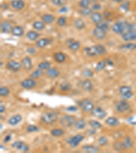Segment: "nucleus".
<instances>
[{
	"instance_id": "ea45409f",
	"label": "nucleus",
	"mask_w": 136,
	"mask_h": 153,
	"mask_svg": "<svg viewBox=\"0 0 136 153\" xmlns=\"http://www.w3.org/2000/svg\"><path fill=\"white\" fill-rule=\"evenodd\" d=\"M95 48L97 49V56H103V55H106L107 53V49L104 45L102 44H96Z\"/></svg>"
},
{
	"instance_id": "a878e982",
	"label": "nucleus",
	"mask_w": 136,
	"mask_h": 153,
	"mask_svg": "<svg viewBox=\"0 0 136 153\" xmlns=\"http://www.w3.org/2000/svg\"><path fill=\"white\" fill-rule=\"evenodd\" d=\"M11 34L15 37H22L25 34V30L21 26L15 25L13 27Z\"/></svg>"
},
{
	"instance_id": "9b49d317",
	"label": "nucleus",
	"mask_w": 136,
	"mask_h": 153,
	"mask_svg": "<svg viewBox=\"0 0 136 153\" xmlns=\"http://www.w3.org/2000/svg\"><path fill=\"white\" fill-rule=\"evenodd\" d=\"M52 37H42V38H39L36 42V46L38 48H44L46 46L50 45L52 44Z\"/></svg>"
},
{
	"instance_id": "338daca9",
	"label": "nucleus",
	"mask_w": 136,
	"mask_h": 153,
	"mask_svg": "<svg viewBox=\"0 0 136 153\" xmlns=\"http://www.w3.org/2000/svg\"><path fill=\"white\" fill-rule=\"evenodd\" d=\"M1 129H2V124L1 123Z\"/></svg>"
},
{
	"instance_id": "6e6d98bb",
	"label": "nucleus",
	"mask_w": 136,
	"mask_h": 153,
	"mask_svg": "<svg viewBox=\"0 0 136 153\" xmlns=\"http://www.w3.org/2000/svg\"><path fill=\"white\" fill-rule=\"evenodd\" d=\"M91 8L93 10V12H98L99 10H100L102 9V5L99 4H93Z\"/></svg>"
},
{
	"instance_id": "c9c22d12",
	"label": "nucleus",
	"mask_w": 136,
	"mask_h": 153,
	"mask_svg": "<svg viewBox=\"0 0 136 153\" xmlns=\"http://www.w3.org/2000/svg\"><path fill=\"white\" fill-rule=\"evenodd\" d=\"M59 88H60V90L62 92H68L72 90V85L69 83V82L65 81L60 84V85H59Z\"/></svg>"
},
{
	"instance_id": "5fc2aeb1",
	"label": "nucleus",
	"mask_w": 136,
	"mask_h": 153,
	"mask_svg": "<svg viewBox=\"0 0 136 153\" xmlns=\"http://www.w3.org/2000/svg\"><path fill=\"white\" fill-rule=\"evenodd\" d=\"M133 93L131 91V92L127 93H125V94H124V95H120V97H121V99H122V100L127 101V100H128V99H131V97H133Z\"/></svg>"
},
{
	"instance_id": "f03ea898",
	"label": "nucleus",
	"mask_w": 136,
	"mask_h": 153,
	"mask_svg": "<svg viewBox=\"0 0 136 153\" xmlns=\"http://www.w3.org/2000/svg\"><path fill=\"white\" fill-rule=\"evenodd\" d=\"M129 23L125 21L115 22L112 26V30L116 34L122 35L124 33L128 32Z\"/></svg>"
},
{
	"instance_id": "412c9836",
	"label": "nucleus",
	"mask_w": 136,
	"mask_h": 153,
	"mask_svg": "<svg viewBox=\"0 0 136 153\" xmlns=\"http://www.w3.org/2000/svg\"><path fill=\"white\" fill-rule=\"evenodd\" d=\"M105 123L106 125L110 127H118L120 125V121L115 116H110L105 120Z\"/></svg>"
},
{
	"instance_id": "dca6fc26",
	"label": "nucleus",
	"mask_w": 136,
	"mask_h": 153,
	"mask_svg": "<svg viewBox=\"0 0 136 153\" xmlns=\"http://www.w3.org/2000/svg\"><path fill=\"white\" fill-rule=\"evenodd\" d=\"M83 52L86 56L89 57H97V49H96L95 46H87L83 48Z\"/></svg>"
},
{
	"instance_id": "f3484780",
	"label": "nucleus",
	"mask_w": 136,
	"mask_h": 153,
	"mask_svg": "<svg viewBox=\"0 0 136 153\" xmlns=\"http://www.w3.org/2000/svg\"><path fill=\"white\" fill-rule=\"evenodd\" d=\"M23 120V117L20 114H16L13 115L11 117H10L9 119L8 120V123L9 124L10 126H16L21 123V122Z\"/></svg>"
},
{
	"instance_id": "8fccbe9b",
	"label": "nucleus",
	"mask_w": 136,
	"mask_h": 153,
	"mask_svg": "<svg viewBox=\"0 0 136 153\" xmlns=\"http://www.w3.org/2000/svg\"><path fill=\"white\" fill-rule=\"evenodd\" d=\"M39 131V128L38 126L34 125H29L26 128V131L27 133H34L38 132Z\"/></svg>"
},
{
	"instance_id": "4468645a",
	"label": "nucleus",
	"mask_w": 136,
	"mask_h": 153,
	"mask_svg": "<svg viewBox=\"0 0 136 153\" xmlns=\"http://www.w3.org/2000/svg\"><path fill=\"white\" fill-rule=\"evenodd\" d=\"M122 39L125 42H133L136 40V29L129 31L124 33L123 34L121 35Z\"/></svg>"
},
{
	"instance_id": "f8f14e48",
	"label": "nucleus",
	"mask_w": 136,
	"mask_h": 153,
	"mask_svg": "<svg viewBox=\"0 0 136 153\" xmlns=\"http://www.w3.org/2000/svg\"><path fill=\"white\" fill-rule=\"evenodd\" d=\"M93 35L98 40H103L106 38L107 32L96 26L93 30Z\"/></svg>"
},
{
	"instance_id": "5701e85b",
	"label": "nucleus",
	"mask_w": 136,
	"mask_h": 153,
	"mask_svg": "<svg viewBox=\"0 0 136 153\" xmlns=\"http://www.w3.org/2000/svg\"><path fill=\"white\" fill-rule=\"evenodd\" d=\"M91 19L92 22L95 25L100 23L101 22L103 21L104 16L102 14H101L99 12H93L91 15Z\"/></svg>"
},
{
	"instance_id": "20e7f679",
	"label": "nucleus",
	"mask_w": 136,
	"mask_h": 153,
	"mask_svg": "<svg viewBox=\"0 0 136 153\" xmlns=\"http://www.w3.org/2000/svg\"><path fill=\"white\" fill-rule=\"evenodd\" d=\"M78 105L81 110L86 113H91L93 108H95L93 101L91 99L87 98L82 99V100H80L79 101Z\"/></svg>"
},
{
	"instance_id": "4c0bfd02",
	"label": "nucleus",
	"mask_w": 136,
	"mask_h": 153,
	"mask_svg": "<svg viewBox=\"0 0 136 153\" xmlns=\"http://www.w3.org/2000/svg\"><path fill=\"white\" fill-rule=\"evenodd\" d=\"M93 12V10H92V8H81L80 10H78V13L82 17H91L92 13Z\"/></svg>"
},
{
	"instance_id": "ddd939ff",
	"label": "nucleus",
	"mask_w": 136,
	"mask_h": 153,
	"mask_svg": "<svg viewBox=\"0 0 136 153\" xmlns=\"http://www.w3.org/2000/svg\"><path fill=\"white\" fill-rule=\"evenodd\" d=\"M12 23L8 21H1V24H0V30H1V34H10L12 32V29L13 28Z\"/></svg>"
},
{
	"instance_id": "2eb2a0df",
	"label": "nucleus",
	"mask_w": 136,
	"mask_h": 153,
	"mask_svg": "<svg viewBox=\"0 0 136 153\" xmlns=\"http://www.w3.org/2000/svg\"><path fill=\"white\" fill-rule=\"evenodd\" d=\"M21 63L23 65V68L24 70L27 72L31 70L33 68V63L31 58L29 56H26L23 57L21 60Z\"/></svg>"
},
{
	"instance_id": "72a5a7b5",
	"label": "nucleus",
	"mask_w": 136,
	"mask_h": 153,
	"mask_svg": "<svg viewBox=\"0 0 136 153\" xmlns=\"http://www.w3.org/2000/svg\"><path fill=\"white\" fill-rule=\"evenodd\" d=\"M122 142H123V144L125 146V150L130 149V148H132L133 144V139H131V137L129 136H126L125 137H124V138L122 139Z\"/></svg>"
},
{
	"instance_id": "f704fd0d",
	"label": "nucleus",
	"mask_w": 136,
	"mask_h": 153,
	"mask_svg": "<svg viewBox=\"0 0 136 153\" xmlns=\"http://www.w3.org/2000/svg\"><path fill=\"white\" fill-rule=\"evenodd\" d=\"M80 46H81V44L80 42L78 40H75L72 42L69 46H67V47L68 48V49H69L70 51H72V52H76V51H78L79 49H80Z\"/></svg>"
},
{
	"instance_id": "e2e57ef3",
	"label": "nucleus",
	"mask_w": 136,
	"mask_h": 153,
	"mask_svg": "<svg viewBox=\"0 0 136 153\" xmlns=\"http://www.w3.org/2000/svg\"><path fill=\"white\" fill-rule=\"evenodd\" d=\"M1 9H3L4 10H7V9L9 8V5L6 3H4L1 4Z\"/></svg>"
},
{
	"instance_id": "f257e3e1",
	"label": "nucleus",
	"mask_w": 136,
	"mask_h": 153,
	"mask_svg": "<svg viewBox=\"0 0 136 153\" xmlns=\"http://www.w3.org/2000/svg\"><path fill=\"white\" fill-rule=\"evenodd\" d=\"M40 119L42 122H43L47 125H52L56 123L59 119V114L55 111H46L41 114Z\"/></svg>"
},
{
	"instance_id": "58836bf2",
	"label": "nucleus",
	"mask_w": 136,
	"mask_h": 153,
	"mask_svg": "<svg viewBox=\"0 0 136 153\" xmlns=\"http://www.w3.org/2000/svg\"><path fill=\"white\" fill-rule=\"evenodd\" d=\"M44 75V70H40V69L38 68L37 70L34 71L31 74H30L29 77L33 79H38L39 78L42 77Z\"/></svg>"
},
{
	"instance_id": "864d4df0",
	"label": "nucleus",
	"mask_w": 136,
	"mask_h": 153,
	"mask_svg": "<svg viewBox=\"0 0 136 153\" xmlns=\"http://www.w3.org/2000/svg\"><path fill=\"white\" fill-rule=\"evenodd\" d=\"M120 8H121L124 12H128L129 10V2L126 1L122 2L121 5H120Z\"/></svg>"
},
{
	"instance_id": "423d86ee",
	"label": "nucleus",
	"mask_w": 136,
	"mask_h": 153,
	"mask_svg": "<svg viewBox=\"0 0 136 153\" xmlns=\"http://www.w3.org/2000/svg\"><path fill=\"white\" fill-rule=\"evenodd\" d=\"M115 108L117 112L119 113H124L130 109L131 106L130 103L127 101L121 99V100L117 101L115 103Z\"/></svg>"
},
{
	"instance_id": "7c9ffc66",
	"label": "nucleus",
	"mask_w": 136,
	"mask_h": 153,
	"mask_svg": "<svg viewBox=\"0 0 136 153\" xmlns=\"http://www.w3.org/2000/svg\"><path fill=\"white\" fill-rule=\"evenodd\" d=\"M87 125V121L84 119H79L76 120L75 124H74V127L78 130H82L86 128Z\"/></svg>"
},
{
	"instance_id": "9d476101",
	"label": "nucleus",
	"mask_w": 136,
	"mask_h": 153,
	"mask_svg": "<svg viewBox=\"0 0 136 153\" xmlns=\"http://www.w3.org/2000/svg\"><path fill=\"white\" fill-rule=\"evenodd\" d=\"M92 116L97 119H104L107 116V112L104 109L100 106L95 107L91 112Z\"/></svg>"
},
{
	"instance_id": "09e8293b",
	"label": "nucleus",
	"mask_w": 136,
	"mask_h": 153,
	"mask_svg": "<svg viewBox=\"0 0 136 153\" xmlns=\"http://www.w3.org/2000/svg\"><path fill=\"white\" fill-rule=\"evenodd\" d=\"M50 63L48 61H44L39 63L38 65V68L42 70H47L50 68Z\"/></svg>"
},
{
	"instance_id": "4d7b16f0",
	"label": "nucleus",
	"mask_w": 136,
	"mask_h": 153,
	"mask_svg": "<svg viewBox=\"0 0 136 153\" xmlns=\"http://www.w3.org/2000/svg\"><path fill=\"white\" fill-rule=\"evenodd\" d=\"M27 52L31 55H34L36 53V48L34 47H28L27 48Z\"/></svg>"
},
{
	"instance_id": "052dcab7",
	"label": "nucleus",
	"mask_w": 136,
	"mask_h": 153,
	"mask_svg": "<svg viewBox=\"0 0 136 153\" xmlns=\"http://www.w3.org/2000/svg\"><path fill=\"white\" fill-rule=\"evenodd\" d=\"M11 135H8V136H5V137L4 138V143H8L11 139Z\"/></svg>"
},
{
	"instance_id": "774afa93",
	"label": "nucleus",
	"mask_w": 136,
	"mask_h": 153,
	"mask_svg": "<svg viewBox=\"0 0 136 153\" xmlns=\"http://www.w3.org/2000/svg\"><path fill=\"white\" fill-rule=\"evenodd\" d=\"M135 21H136V14L135 15Z\"/></svg>"
},
{
	"instance_id": "bb28decb",
	"label": "nucleus",
	"mask_w": 136,
	"mask_h": 153,
	"mask_svg": "<svg viewBox=\"0 0 136 153\" xmlns=\"http://www.w3.org/2000/svg\"><path fill=\"white\" fill-rule=\"evenodd\" d=\"M74 26L77 30L81 31L86 27V23L82 18H77L74 21Z\"/></svg>"
},
{
	"instance_id": "a18cd8bd",
	"label": "nucleus",
	"mask_w": 136,
	"mask_h": 153,
	"mask_svg": "<svg viewBox=\"0 0 136 153\" xmlns=\"http://www.w3.org/2000/svg\"><path fill=\"white\" fill-rule=\"evenodd\" d=\"M51 3L57 7H63L65 6L67 3V0H50Z\"/></svg>"
},
{
	"instance_id": "bf43d9fd",
	"label": "nucleus",
	"mask_w": 136,
	"mask_h": 153,
	"mask_svg": "<svg viewBox=\"0 0 136 153\" xmlns=\"http://www.w3.org/2000/svg\"><path fill=\"white\" fill-rule=\"evenodd\" d=\"M68 10H69V8H68L66 6H63V7L61 8L60 10H59V12L65 13V12H67Z\"/></svg>"
},
{
	"instance_id": "393cba45",
	"label": "nucleus",
	"mask_w": 136,
	"mask_h": 153,
	"mask_svg": "<svg viewBox=\"0 0 136 153\" xmlns=\"http://www.w3.org/2000/svg\"><path fill=\"white\" fill-rule=\"evenodd\" d=\"M39 34L36 30H30L26 34V37L31 42H36L39 37Z\"/></svg>"
},
{
	"instance_id": "79ce46f5",
	"label": "nucleus",
	"mask_w": 136,
	"mask_h": 153,
	"mask_svg": "<svg viewBox=\"0 0 136 153\" xmlns=\"http://www.w3.org/2000/svg\"><path fill=\"white\" fill-rule=\"evenodd\" d=\"M82 77H84L87 79L91 78L94 76V72L92 70H91V69H84L82 72Z\"/></svg>"
},
{
	"instance_id": "7ed1b4c3",
	"label": "nucleus",
	"mask_w": 136,
	"mask_h": 153,
	"mask_svg": "<svg viewBox=\"0 0 136 153\" xmlns=\"http://www.w3.org/2000/svg\"><path fill=\"white\" fill-rule=\"evenodd\" d=\"M76 118L73 115L65 114L59 119V124L64 128H70L74 125Z\"/></svg>"
},
{
	"instance_id": "c85d7f7f",
	"label": "nucleus",
	"mask_w": 136,
	"mask_h": 153,
	"mask_svg": "<svg viewBox=\"0 0 136 153\" xmlns=\"http://www.w3.org/2000/svg\"><path fill=\"white\" fill-rule=\"evenodd\" d=\"M112 148L113 149L117 152H122L126 150L122 140H116L115 142H114L112 144Z\"/></svg>"
},
{
	"instance_id": "603ef678",
	"label": "nucleus",
	"mask_w": 136,
	"mask_h": 153,
	"mask_svg": "<svg viewBox=\"0 0 136 153\" xmlns=\"http://www.w3.org/2000/svg\"><path fill=\"white\" fill-rule=\"evenodd\" d=\"M96 26L98 27H99L101 29H102L103 30L106 31V32H107V31L109 30V28H110V26H109V24L107 23V22H101L100 23L97 24V25H96Z\"/></svg>"
},
{
	"instance_id": "aec40b11",
	"label": "nucleus",
	"mask_w": 136,
	"mask_h": 153,
	"mask_svg": "<svg viewBox=\"0 0 136 153\" xmlns=\"http://www.w3.org/2000/svg\"><path fill=\"white\" fill-rule=\"evenodd\" d=\"M46 74H47V76L49 77V78L54 79L59 76L60 72H59V70L56 68L50 67V68L48 69V70H46Z\"/></svg>"
},
{
	"instance_id": "680f3d73",
	"label": "nucleus",
	"mask_w": 136,
	"mask_h": 153,
	"mask_svg": "<svg viewBox=\"0 0 136 153\" xmlns=\"http://www.w3.org/2000/svg\"><path fill=\"white\" fill-rule=\"evenodd\" d=\"M105 60H106V62L107 65H109V66H113V65H114L113 61H112L111 59H106Z\"/></svg>"
},
{
	"instance_id": "69168bd1",
	"label": "nucleus",
	"mask_w": 136,
	"mask_h": 153,
	"mask_svg": "<svg viewBox=\"0 0 136 153\" xmlns=\"http://www.w3.org/2000/svg\"><path fill=\"white\" fill-rule=\"evenodd\" d=\"M110 1L115 2V3H122L124 1V0H110Z\"/></svg>"
},
{
	"instance_id": "1a4fd4ad",
	"label": "nucleus",
	"mask_w": 136,
	"mask_h": 153,
	"mask_svg": "<svg viewBox=\"0 0 136 153\" xmlns=\"http://www.w3.org/2000/svg\"><path fill=\"white\" fill-rule=\"evenodd\" d=\"M37 85V83L36 80L33 79L31 78H27L23 80L21 82V86L23 87L24 89L26 90H31L35 88Z\"/></svg>"
},
{
	"instance_id": "a19ab883",
	"label": "nucleus",
	"mask_w": 136,
	"mask_h": 153,
	"mask_svg": "<svg viewBox=\"0 0 136 153\" xmlns=\"http://www.w3.org/2000/svg\"><path fill=\"white\" fill-rule=\"evenodd\" d=\"M107 66V64H106V60H103V61H99L98 63H97V65H96L95 68V72H102V70H104L106 67Z\"/></svg>"
},
{
	"instance_id": "37998d69",
	"label": "nucleus",
	"mask_w": 136,
	"mask_h": 153,
	"mask_svg": "<svg viewBox=\"0 0 136 153\" xmlns=\"http://www.w3.org/2000/svg\"><path fill=\"white\" fill-rule=\"evenodd\" d=\"M118 91H119V93L120 94V95H122L132 91V88H131V86H130L123 85L120 86L119 89H118Z\"/></svg>"
},
{
	"instance_id": "c03bdc74",
	"label": "nucleus",
	"mask_w": 136,
	"mask_h": 153,
	"mask_svg": "<svg viewBox=\"0 0 136 153\" xmlns=\"http://www.w3.org/2000/svg\"><path fill=\"white\" fill-rule=\"evenodd\" d=\"M57 25L61 27H63L66 25L67 24V17L65 16H61L59 17L57 20Z\"/></svg>"
},
{
	"instance_id": "cd10ccee",
	"label": "nucleus",
	"mask_w": 136,
	"mask_h": 153,
	"mask_svg": "<svg viewBox=\"0 0 136 153\" xmlns=\"http://www.w3.org/2000/svg\"><path fill=\"white\" fill-rule=\"evenodd\" d=\"M82 89L86 92H91L93 90V85L91 80L89 79H86L82 83Z\"/></svg>"
},
{
	"instance_id": "a211bd4d",
	"label": "nucleus",
	"mask_w": 136,
	"mask_h": 153,
	"mask_svg": "<svg viewBox=\"0 0 136 153\" xmlns=\"http://www.w3.org/2000/svg\"><path fill=\"white\" fill-rule=\"evenodd\" d=\"M41 21H42L46 25H51L56 21V17L53 14L46 13L41 17Z\"/></svg>"
},
{
	"instance_id": "6e6552de",
	"label": "nucleus",
	"mask_w": 136,
	"mask_h": 153,
	"mask_svg": "<svg viewBox=\"0 0 136 153\" xmlns=\"http://www.w3.org/2000/svg\"><path fill=\"white\" fill-rule=\"evenodd\" d=\"M12 147L14 149L19 150L20 152H27L29 151V146L25 142L21 140H16L14 141L12 144Z\"/></svg>"
},
{
	"instance_id": "4be33fe9",
	"label": "nucleus",
	"mask_w": 136,
	"mask_h": 153,
	"mask_svg": "<svg viewBox=\"0 0 136 153\" xmlns=\"http://www.w3.org/2000/svg\"><path fill=\"white\" fill-rule=\"evenodd\" d=\"M82 150L83 151L87 153H97L100 150V148L97 146L92 144H86L82 146Z\"/></svg>"
},
{
	"instance_id": "3c124183",
	"label": "nucleus",
	"mask_w": 136,
	"mask_h": 153,
	"mask_svg": "<svg viewBox=\"0 0 136 153\" xmlns=\"http://www.w3.org/2000/svg\"><path fill=\"white\" fill-rule=\"evenodd\" d=\"M91 4V0H80L78 5L81 8H89Z\"/></svg>"
},
{
	"instance_id": "c756f323",
	"label": "nucleus",
	"mask_w": 136,
	"mask_h": 153,
	"mask_svg": "<svg viewBox=\"0 0 136 153\" xmlns=\"http://www.w3.org/2000/svg\"><path fill=\"white\" fill-rule=\"evenodd\" d=\"M65 130L62 128H54L50 130V134L52 137H60L65 135Z\"/></svg>"
},
{
	"instance_id": "13d9d810",
	"label": "nucleus",
	"mask_w": 136,
	"mask_h": 153,
	"mask_svg": "<svg viewBox=\"0 0 136 153\" xmlns=\"http://www.w3.org/2000/svg\"><path fill=\"white\" fill-rule=\"evenodd\" d=\"M78 108L76 107V106H69V107H67L66 108V110L69 111V112H76V111H78Z\"/></svg>"
},
{
	"instance_id": "de8ad7c7",
	"label": "nucleus",
	"mask_w": 136,
	"mask_h": 153,
	"mask_svg": "<svg viewBox=\"0 0 136 153\" xmlns=\"http://www.w3.org/2000/svg\"><path fill=\"white\" fill-rule=\"evenodd\" d=\"M10 93V88L7 86H1L0 87V96L5 97H7Z\"/></svg>"
},
{
	"instance_id": "39448f33",
	"label": "nucleus",
	"mask_w": 136,
	"mask_h": 153,
	"mask_svg": "<svg viewBox=\"0 0 136 153\" xmlns=\"http://www.w3.org/2000/svg\"><path fill=\"white\" fill-rule=\"evenodd\" d=\"M84 136L82 134H76L74 136H71L67 139V143L72 148H74L80 144L84 140Z\"/></svg>"
},
{
	"instance_id": "0e129e2a",
	"label": "nucleus",
	"mask_w": 136,
	"mask_h": 153,
	"mask_svg": "<svg viewBox=\"0 0 136 153\" xmlns=\"http://www.w3.org/2000/svg\"><path fill=\"white\" fill-rule=\"evenodd\" d=\"M5 111H6L5 106L3 105L2 103H1V104H0V113L2 114V113L5 112Z\"/></svg>"
},
{
	"instance_id": "2f4dec72",
	"label": "nucleus",
	"mask_w": 136,
	"mask_h": 153,
	"mask_svg": "<svg viewBox=\"0 0 136 153\" xmlns=\"http://www.w3.org/2000/svg\"><path fill=\"white\" fill-rule=\"evenodd\" d=\"M119 48L120 50H127L133 51L136 50V44L134 42H127L125 44H121V45L119 46Z\"/></svg>"
},
{
	"instance_id": "0eeeda50",
	"label": "nucleus",
	"mask_w": 136,
	"mask_h": 153,
	"mask_svg": "<svg viewBox=\"0 0 136 153\" xmlns=\"http://www.w3.org/2000/svg\"><path fill=\"white\" fill-rule=\"evenodd\" d=\"M6 68L8 70L12 72H18L23 68L21 62L15 61V60H10L6 63Z\"/></svg>"
},
{
	"instance_id": "e433bc0d",
	"label": "nucleus",
	"mask_w": 136,
	"mask_h": 153,
	"mask_svg": "<svg viewBox=\"0 0 136 153\" xmlns=\"http://www.w3.org/2000/svg\"><path fill=\"white\" fill-rule=\"evenodd\" d=\"M88 124L92 129H94L95 130L99 129L103 127L102 124L97 120H90Z\"/></svg>"
},
{
	"instance_id": "49530a36",
	"label": "nucleus",
	"mask_w": 136,
	"mask_h": 153,
	"mask_svg": "<svg viewBox=\"0 0 136 153\" xmlns=\"http://www.w3.org/2000/svg\"><path fill=\"white\" fill-rule=\"evenodd\" d=\"M97 144L100 147H103V146H106L107 144H108V139L104 136H101L99 137L97 139Z\"/></svg>"
},
{
	"instance_id": "b1692460",
	"label": "nucleus",
	"mask_w": 136,
	"mask_h": 153,
	"mask_svg": "<svg viewBox=\"0 0 136 153\" xmlns=\"http://www.w3.org/2000/svg\"><path fill=\"white\" fill-rule=\"evenodd\" d=\"M52 57L54 61H55L57 63H62L63 62H65V60H66V55L65 53H63V52H54L53 55H52Z\"/></svg>"
},
{
	"instance_id": "6ab92c4d",
	"label": "nucleus",
	"mask_w": 136,
	"mask_h": 153,
	"mask_svg": "<svg viewBox=\"0 0 136 153\" xmlns=\"http://www.w3.org/2000/svg\"><path fill=\"white\" fill-rule=\"evenodd\" d=\"M10 6L15 10H21L25 8V3L23 0H12Z\"/></svg>"
},
{
	"instance_id": "473e14b6",
	"label": "nucleus",
	"mask_w": 136,
	"mask_h": 153,
	"mask_svg": "<svg viewBox=\"0 0 136 153\" xmlns=\"http://www.w3.org/2000/svg\"><path fill=\"white\" fill-rule=\"evenodd\" d=\"M32 27L35 30L42 32L46 28V24L42 21H36L33 23Z\"/></svg>"
}]
</instances>
